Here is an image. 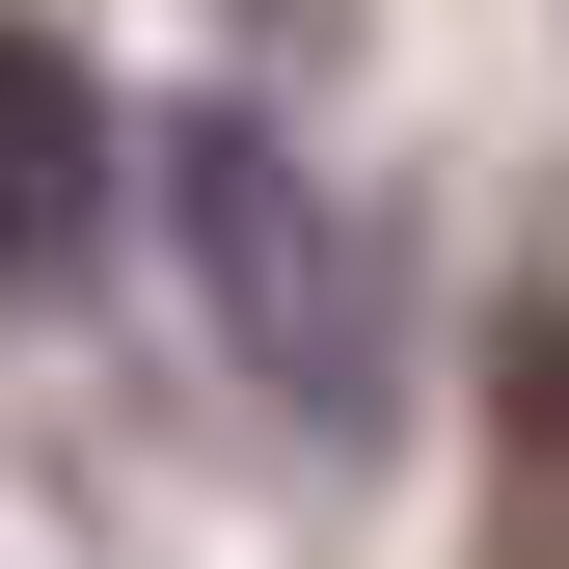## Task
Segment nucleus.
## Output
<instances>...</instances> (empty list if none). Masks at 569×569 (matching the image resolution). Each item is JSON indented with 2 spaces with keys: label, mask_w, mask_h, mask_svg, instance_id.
Instances as JSON below:
<instances>
[{
  "label": "nucleus",
  "mask_w": 569,
  "mask_h": 569,
  "mask_svg": "<svg viewBox=\"0 0 569 569\" xmlns=\"http://www.w3.org/2000/svg\"><path fill=\"white\" fill-rule=\"evenodd\" d=\"M190 271H218L244 380H299L326 435L380 407V244H352V190H299V136H271V109H190Z\"/></svg>",
  "instance_id": "nucleus-1"
},
{
  "label": "nucleus",
  "mask_w": 569,
  "mask_h": 569,
  "mask_svg": "<svg viewBox=\"0 0 569 569\" xmlns=\"http://www.w3.org/2000/svg\"><path fill=\"white\" fill-rule=\"evenodd\" d=\"M109 271V82L82 28H0V299H82Z\"/></svg>",
  "instance_id": "nucleus-2"
}]
</instances>
